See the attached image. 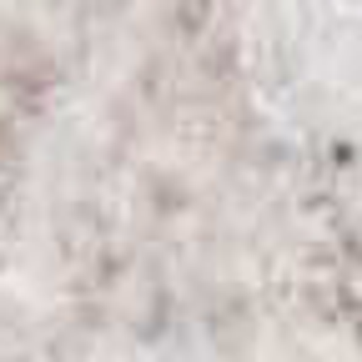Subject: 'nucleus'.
<instances>
[]
</instances>
